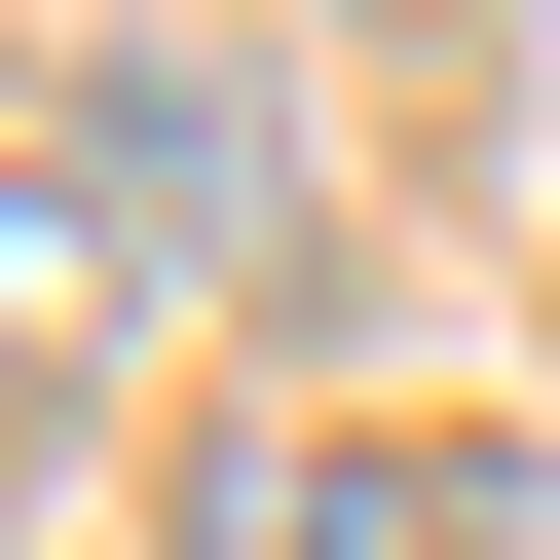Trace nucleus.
I'll return each mask as SVG.
<instances>
[{
	"mask_svg": "<svg viewBox=\"0 0 560 560\" xmlns=\"http://www.w3.org/2000/svg\"><path fill=\"white\" fill-rule=\"evenodd\" d=\"M187 560H486V486L374 448V411H224L187 448Z\"/></svg>",
	"mask_w": 560,
	"mask_h": 560,
	"instance_id": "obj_1",
	"label": "nucleus"
},
{
	"mask_svg": "<svg viewBox=\"0 0 560 560\" xmlns=\"http://www.w3.org/2000/svg\"><path fill=\"white\" fill-rule=\"evenodd\" d=\"M150 261H261L300 224V113H261V38H113V150H75Z\"/></svg>",
	"mask_w": 560,
	"mask_h": 560,
	"instance_id": "obj_2",
	"label": "nucleus"
},
{
	"mask_svg": "<svg viewBox=\"0 0 560 560\" xmlns=\"http://www.w3.org/2000/svg\"><path fill=\"white\" fill-rule=\"evenodd\" d=\"M150 337V224L75 187V150H0V411H38V374H113Z\"/></svg>",
	"mask_w": 560,
	"mask_h": 560,
	"instance_id": "obj_3",
	"label": "nucleus"
},
{
	"mask_svg": "<svg viewBox=\"0 0 560 560\" xmlns=\"http://www.w3.org/2000/svg\"><path fill=\"white\" fill-rule=\"evenodd\" d=\"M486 560H560V486H486Z\"/></svg>",
	"mask_w": 560,
	"mask_h": 560,
	"instance_id": "obj_4",
	"label": "nucleus"
},
{
	"mask_svg": "<svg viewBox=\"0 0 560 560\" xmlns=\"http://www.w3.org/2000/svg\"><path fill=\"white\" fill-rule=\"evenodd\" d=\"M374 38H486V0H374Z\"/></svg>",
	"mask_w": 560,
	"mask_h": 560,
	"instance_id": "obj_5",
	"label": "nucleus"
}]
</instances>
